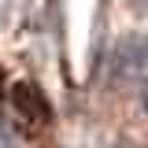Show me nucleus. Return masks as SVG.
<instances>
[{
	"instance_id": "nucleus-1",
	"label": "nucleus",
	"mask_w": 148,
	"mask_h": 148,
	"mask_svg": "<svg viewBox=\"0 0 148 148\" xmlns=\"http://www.w3.org/2000/svg\"><path fill=\"white\" fill-rule=\"evenodd\" d=\"M145 63H148V41L145 37H126V41L119 45L115 67H122V71H141Z\"/></svg>"
},
{
	"instance_id": "nucleus-2",
	"label": "nucleus",
	"mask_w": 148,
	"mask_h": 148,
	"mask_svg": "<svg viewBox=\"0 0 148 148\" xmlns=\"http://www.w3.org/2000/svg\"><path fill=\"white\" fill-rule=\"evenodd\" d=\"M141 96H145V111H148V82H145V89H141Z\"/></svg>"
},
{
	"instance_id": "nucleus-3",
	"label": "nucleus",
	"mask_w": 148,
	"mask_h": 148,
	"mask_svg": "<svg viewBox=\"0 0 148 148\" xmlns=\"http://www.w3.org/2000/svg\"><path fill=\"white\" fill-rule=\"evenodd\" d=\"M0 22H4V8H0Z\"/></svg>"
}]
</instances>
